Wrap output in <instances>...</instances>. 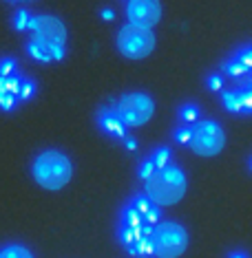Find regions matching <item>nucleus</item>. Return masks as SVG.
I'll return each instance as SVG.
<instances>
[{
  "instance_id": "nucleus-12",
  "label": "nucleus",
  "mask_w": 252,
  "mask_h": 258,
  "mask_svg": "<svg viewBox=\"0 0 252 258\" xmlns=\"http://www.w3.org/2000/svg\"><path fill=\"white\" fill-rule=\"evenodd\" d=\"M27 53L33 57L36 62H58V60H62L64 53L62 51H56V49H51L49 44H44V42H40V40L36 38H29V42H27Z\"/></svg>"
},
{
  "instance_id": "nucleus-29",
  "label": "nucleus",
  "mask_w": 252,
  "mask_h": 258,
  "mask_svg": "<svg viewBox=\"0 0 252 258\" xmlns=\"http://www.w3.org/2000/svg\"><path fill=\"white\" fill-rule=\"evenodd\" d=\"M226 258H250V254L245 249H241V247H237V249H230L226 254Z\"/></svg>"
},
{
  "instance_id": "nucleus-3",
  "label": "nucleus",
  "mask_w": 252,
  "mask_h": 258,
  "mask_svg": "<svg viewBox=\"0 0 252 258\" xmlns=\"http://www.w3.org/2000/svg\"><path fill=\"white\" fill-rule=\"evenodd\" d=\"M150 238L157 258H177L188 249V230L171 219L157 221L150 230Z\"/></svg>"
},
{
  "instance_id": "nucleus-14",
  "label": "nucleus",
  "mask_w": 252,
  "mask_h": 258,
  "mask_svg": "<svg viewBox=\"0 0 252 258\" xmlns=\"http://www.w3.org/2000/svg\"><path fill=\"white\" fill-rule=\"evenodd\" d=\"M221 73L228 75V78H232L234 82H237V84H239V82H243V80H248V78H252V73L243 67L241 62L234 60L232 55L228 57V60H226L224 64H221Z\"/></svg>"
},
{
  "instance_id": "nucleus-21",
  "label": "nucleus",
  "mask_w": 252,
  "mask_h": 258,
  "mask_svg": "<svg viewBox=\"0 0 252 258\" xmlns=\"http://www.w3.org/2000/svg\"><path fill=\"white\" fill-rule=\"evenodd\" d=\"M150 161L155 163V168H166L168 163H173V150L168 148V146H160V148H155L153 152H150Z\"/></svg>"
},
{
  "instance_id": "nucleus-6",
  "label": "nucleus",
  "mask_w": 252,
  "mask_h": 258,
  "mask_svg": "<svg viewBox=\"0 0 252 258\" xmlns=\"http://www.w3.org/2000/svg\"><path fill=\"white\" fill-rule=\"evenodd\" d=\"M115 110L120 119L126 124V128L144 126L155 113V102L148 93H124L115 104Z\"/></svg>"
},
{
  "instance_id": "nucleus-31",
  "label": "nucleus",
  "mask_w": 252,
  "mask_h": 258,
  "mask_svg": "<svg viewBox=\"0 0 252 258\" xmlns=\"http://www.w3.org/2000/svg\"><path fill=\"white\" fill-rule=\"evenodd\" d=\"M113 16H115V14H113L111 9H104V11H102V18H104V20H113Z\"/></svg>"
},
{
  "instance_id": "nucleus-32",
  "label": "nucleus",
  "mask_w": 252,
  "mask_h": 258,
  "mask_svg": "<svg viewBox=\"0 0 252 258\" xmlns=\"http://www.w3.org/2000/svg\"><path fill=\"white\" fill-rule=\"evenodd\" d=\"M248 172H250V174H252V155H250V157H248Z\"/></svg>"
},
{
  "instance_id": "nucleus-27",
  "label": "nucleus",
  "mask_w": 252,
  "mask_h": 258,
  "mask_svg": "<svg viewBox=\"0 0 252 258\" xmlns=\"http://www.w3.org/2000/svg\"><path fill=\"white\" fill-rule=\"evenodd\" d=\"M155 170H157L155 163L150 161V157H146V159H142V163H139V168H137V177L142 179V181H146V179L150 177V174L155 172Z\"/></svg>"
},
{
  "instance_id": "nucleus-25",
  "label": "nucleus",
  "mask_w": 252,
  "mask_h": 258,
  "mask_svg": "<svg viewBox=\"0 0 252 258\" xmlns=\"http://www.w3.org/2000/svg\"><path fill=\"white\" fill-rule=\"evenodd\" d=\"M36 95V82L29 80V78H22V86H20V102H27Z\"/></svg>"
},
{
  "instance_id": "nucleus-30",
  "label": "nucleus",
  "mask_w": 252,
  "mask_h": 258,
  "mask_svg": "<svg viewBox=\"0 0 252 258\" xmlns=\"http://www.w3.org/2000/svg\"><path fill=\"white\" fill-rule=\"evenodd\" d=\"M122 142L126 144V148H128V150H135V146H137V144H135V139H133V137H128V135H126L124 139H122Z\"/></svg>"
},
{
  "instance_id": "nucleus-26",
  "label": "nucleus",
  "mask_w": 252,
  "mask_h": 258,
  "mask_svg": "<svg viewBox=\"0 0 252 258\" xmlns=\"http://www.w3.org/2000/svg\"><path fill=\"white\" fill-rule=\"evenodd\" d=\"M206 86L213 93H221L224 91V73H210L206 78Z\"/></svg>"
},
{
  "instance_id": "nucleus-18",
  "label": "nucleus",
  "mask_w": 252,
  "mask_h": 258,
  "mask_svg": "<svg viewBox=\"0 0 252 258\" xmlns=\"http://www.w3.org/2000/svg\"><path fill=\"white\" fill-rule=\"evenodd\" d=\"M131 256H135V258H150V256H155V251H153V238H150V232L148 234H144L142 238L137 240L133 247H128L126 249Z\"/></svg>"
},
{
  "instance_id": "nucleus-16",
  "label": "nucleus",
  "mask_w": 252,
  "mask_h": 258,
  "mask_svg": "<svg viewBox=\"0 0 252 258\" xmlns=\"http://www.w3.org/2000/svg\"><path fill=\"white\" fill-rule=\"evenodd\" d=\"M221 104L228 113L232 115H241V97H239V89H224L221 91Z\"/></svg>"
},
{
  "instance_id": "nucleus-8",
  "label": "nucleus",
  "mask_w": 252,
  "mask_h": 258,
  "mask_svg": "<svg viewBox=\"0 0 252 258\" xmlns=\"http://www.w3.org/2000/svg\"><path fill=\"white\" fill-rule=\"evenodd\" d=\"M126 18L131 25L153 29L162 18L160 0H126Z\"/></svg>"
},
{
  "instance_id": "nucleus-1",
  "label": "nucleus",
  "mask_w": 252,
  "mask_h": 258,
  "mask_svg": "<svg viewBox=\"0 0 252 258\" xmlns=\"http://www.w3.org/2000/svg\"><path fill=\"white\" fill-rule=\"evenodd\" d=\"M188 179L186 172L175 163H168L166 168H160L144 181V192L148 195L160 208L179 203L186 195Z\"/></svg>"
},
{
  "instance_id": "nucleus-4",
  "label": "nucleus",
  "mask_w": 252,
  "mask_h": 258,
  "mask_svg": "<svg viewBox=\"0 0 252 258\" xmlns=\"http://www.w3.org/2000/svg\"><path fill=\"white\" fill-rule=\"evenodd\" d=\"M155 33L148 27L139 25H124L117 31V51L128 60H144L155 49Z\"/></svg>"
},
{
  "instance_id": "nucleus-13",
  "label": "nucleus",
  "mask_w": 252,
  "mask_h": 258,
  "mask_svg": "<svg viewBox=\"0 0 252 258\" xmlns=\"http://www.w3.org/2000/svg\"><path fill=\"white\" fill-rule=\"evenodd\" d=\"M150 230H153V225L131 227V225H122V223H117V240H120L122 247L128 249V247H133V245H135L137 240L144 236V234H148Z\"/></svg>"
},
{
  "instance_id": "nucleus-7",
  "label": "nucleus",
  "mask_w": 252,
  "mask_h": 258,
  "mask_svg": "<svg viewBox=\"0 0 252 258\" xmlns=\"http://www.w3.org/2000/svg\"><path fill=\"white\" fill-rule=\"evenodd\" d=\"M29 31H31V38L49 44L56 51L67 53V27L60 18H56V16H31Z\"/></svg>"
},
{
  "instance_id": "nucleus-2",
  "label": "nucleus",
  "mask_w": 252,
  "mask_h": 258,
  "mask_svg": "<svg viewBox=\"0 0 252 258\" xmlns=\"http://www.w3.org/2000/svg\"><path fill=\"white\" fill-rule=\"evenodd\" d=\"M31 174L44 190H62L73 177V163L62 150H42L31 163Z\"/></svg>"
},
{
  "instance_id": "nucleus-20",
  "label": "nucleus",
  "mask_w": 252,
  "mask_h": 258,
  "mask_svg": "<svg viewBox=\"0 0 252 258\" xmlns=\"http://www.w3.org/2000/svg\"><path fill=\"white\" fill-rule=\"evenodd\" d=\"M0 258H36L33 251L20 243H9L0 247Z\"/></svg>"
},
{
  "instance_id": "nucleus-33",
  "label": "nucleus",
  "mask_w": 252,
  "mask_h": 258,
  "mask_svg": "<svg viewBox=\"0 0 252 258\" xmlns=\"http://www.w3.org/2000/svg\"><path fill=\"white\" fill-rule=\"evenodd\" d=\"M9 3H14V0H9Z\"/></svg>"
},
{
  "instance_id": "nucleus-15",
  "label": "nucleus",
  "mask_w": 252,
  "mask_h": 258,
  "mask_svg": "<svg viewBox=\"0 0 252 258\" xmlns=\"http://www.w3.org/2000/svg\"><path fill=\"white\" fill-rule=\"evenodd\" d=\"M177 119H179V124H188V126L197 124L201 119V108L195 102H184L177 108Z\"/></svg>"
},
{
  "instance_id": "nucleus-24",
  "label": "nucleus",
  "mask_w": 252,
  "mask_h": 258,
  "mask_svg": "<svg viewBox=\"0 0 252 258\" xmlns=\"http://www.w3.org/2000/svg\"><path fill=\"white\" fill-rule=\"evenodd\" d=\"M29 22H31V14H29L27 9H18L14 14L11 25H14L16 31H29Z\"/></svg>"
},
{
  "instance_id": "nucleus-22",
  "label": "nucleus",
  "mask_w": 252,
  "mask_h": 258,
  "mask_svg": "<svg viewBox=\"0 0 252 258\" xmlns=\"http://www.w3.org/2000/svg\"><path fill=\"white\" fill-rule=\"evenodd\" d=\"M190 137H192V126H188V124H179L173 131V142L179 144V146H188Z\"/></svg>"
},
{
  "instance_id": "nucleus-19",
  "label": "nucleus",
  "mask_w": 252,
  "mask_h": 258,
  "mask_svg": "<svg viewBox=\"0 0 252 258\" xmlns=\"http://www.w3.org/2000/svg\"><path fill=\"white\" fill-rule=\"evenodd\" d=\"M239 97H241V115H252V78L237 84Z\"/></svg>"
},
{
  "instance_id": "nucleus-23",
  "label": "nucleus",
  "mask_w": 252,
  "mask_h": 258,
  "mask_svg": "<svg viewBox=\"0 0 252 258\" xmlns=\"http://www.w3.org/2000/svg\"><path fill=\"white\" fill-rule=\"evenodd\" d=\"M232 57H234L237 62H241L243 67L252 73V44H243V46H239V49L232 53Z\"/></svg>"
},
{
  "instance_id": "nucleus-5",
  "label": "nucleus",
  "mask_w": 252,
  "mask_h": 258,
  "mask_svg": "<svg viewBox=\"0 0 252 258\" xmlns=\"http://www.w3.org/2000/svg\"><path fill=\"white\" fill-rule=\"evenodd\" d=\"M226 146V133L219 121L215 119H199L192 124V137L188 148L199 157H215L224 150Z\"/></svg>"
},
{
  "instance_id": "nucleus-17",
  "label": "nucleus",
  "mask_w": 252,
  "mask_h": 258,
  "mask_svg": "<svg viewBox=\"0 0 252 258\" xmlns=\"http://www.w3.org/2000/svg\"><path fill=\"white\" fill-rule=\"evenodd\" d=\"M120 223L122 225H131V227H137V225H148V223L144 221V216L137 212L135 208H133L131 203H124L122 205V210H120Z\"/></svg>"
},
{
  "instance_id": "nucleus-28",
  "label": "nucleus",
  "mask_w": 252,
  "mask_h": 258,
  "mask_svg": "<svg viewBox=\"0 0 252 258\" xmlns=\"http://www.w3.org/2000/svg\"><path fill=\"white\" fill-rule=\"evenodd\" d=\"M18 73V62L14 57H0V75H14Z\"/></svg>"
},
{
  "instance_id": "nucleus-9",
  "label": "nucleus",
  "mask_w": 252,
  "mask_h": 258,
  "mask_svg": "<svg viewBox=\"0 0 252 258\" xmlns=\"http://www.w3.org/2000/svg\"><path fill=\"white\" fill-rule=\"evenodd\" d=\"M20 86H22V75H0V110L9 113L14 110L20 102Z\"/></svg>"
},
{
  "instance_id": "nucleus-10",
  "label": "nucleus",
  "mask_w": 252,
  "mask_h": 258,
  "mask_svg": "<svg viewBox=\"0 0 252 258\" xmlns=\"http://www.w3.org/2000/svg\"><path fill=\"white\" fill-rule=\"evenodd\" d=\"M97 126H99V131L111 139H124L126 137V124L120 119L115 106L113 108L104 106V108L97 110Z\"/></svg>"
},
{
  "instance_id": "nucleus-11",
  "label": "nucleus",
  "mask_w": 252,
  "mask_h": 258,
  "mask_svg": "<svg viewBox=\"0 0 252 258\" xmlns=\"http://www.w3.org/2000/svg\"><path fill=\"white\" fill-rule=\"evenodd\" d=\"M128 203H131L133 208L144 216V221L148 223V225H155L157 221H162V208L148 195H146V192H137V195H133L131 199H128Z\"/></svg>"
}]
</instances>
